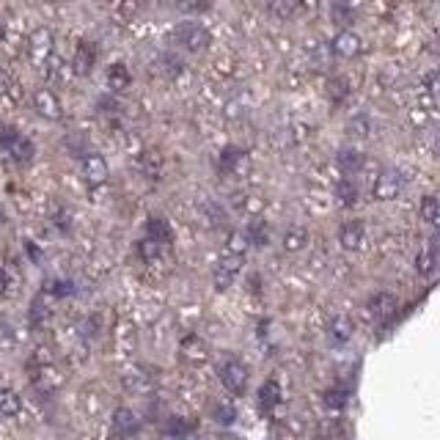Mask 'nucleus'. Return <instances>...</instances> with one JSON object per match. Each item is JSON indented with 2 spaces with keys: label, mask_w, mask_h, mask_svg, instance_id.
<instances>
[{
  "label": "nucleus",
  "mask_w": 440,
  "mask_h": 440,
  "mask_svg": "<svg viewBox=\"0 0 440 440\" xmlns=\"http://www.w3.org/2000/svg\"><path fill=\"white\" fill-rule=\"evenodd\" d=\"M174 39L179 42V47H184V50L193 52V55L207 52L210 44H212L210 31H207L201 22H196V20H184V22H179V25L174 28Z\"/></svg>",
  "instance_id": "f257e3e1"
},
{
  "label": "nucleus",
  "mask_w": 440,
  "mask_h": 440,
  "mask_svg": "<svg viewBox=\"0 0 440 440\" xmlns=\"http://www.w3.org/2000/svg\"><path fill=\"white\" fill-rule=\"evenodd\" d=\"M218 377L223 383V388L231 391V394H245V388H248V366L242 360H237V358H228L220 366Z\"/></svg>",
  "instance_id": "f03ea898"
},
{
  "label": "nucleus",
  "mask_w": 440,
  "mask_h": 440,
  "mask_svg": "<svg viewBox=\"0 0 440 440\" xmlns=\"http://www.w3.org/2000/svg\"><path fill=\"white\" fill-rule=\"evenodd\" d=\"M242 264H245V256H231V254H223V256H220L218 267H215V275H212V284H215L218 292H226V289L234 284V278L240 275Z\"/></svg>",
  "instance_id": "7ed1b4c3"
},
{
  "label": "nucleus",
  "mask_w": 440,
  "mask_h": 440,
  "mask_svg": "<svg viewBox=\"0 0 440 440\" xmlns=\"http://www.w3.org/2000/svg\"><path fill=\"white\" fill-rule=\"evenodd\" d=\"M402 174L394 171V168H386L383 174L374 179V184H372V196L377 198V201H394L396 196L402 193Z\"/></svg>",
  "instance_id": "20e7f679"
},
{
  "label": "nucleus",
  "mask_w": 440,
  "mask_h": 440,
  "mask_svg": "<svg viewBox=\"0 0 440 440\" xmlns=\"http://www.w3.org/2000/svg\"><path fill=\"white\" fill-rule=\"evenodd\" d=\"M330 50H333V55H339V58H358V55L363 52V39H360L355 31L344 28V31H339V34L333 36Z\"/></svg>",
  "instance_id": "39448f33"
},
{
  "label": "nucleus",
  "mask_w": 440,
  "mask_h": 440,
  "mask_svg": "<svg viewBox=\"0 0 440 440\" xmlns=\"http://www.w3.org/2000/svg\"><path fill=\"white\" fill-rule=\"evenodd\" d=\"M83 176H86V182L91 184V187L105 184V182H108V176H110L108 160H105L99 152H88L86 157H83Z\"/></svg>",
  "instance_id": "423d86ee"
},
{
  "label": "nucleus",
  "mask_w": 440,
  "mask_h": 440,
  "mask_svg": "<svg viewBox=\"0 0 440 440\" xmlns=\"http://www.w3.org/2000/svg\"><path fill=\"white\" fill-rule=\"evenodd\" d=\"M34 108H36V113L47 119V122H58L61 116H64V108H61V99L50 91V88H39L36 94H34Z\"/></svg>",
  "instance_id": "0eeeda50"
},
{
  "label": "nucleus",
  "mask_w": 440,
  "mask_h": 440,
  "mask_svg": "<svg viewBox=\"0 0 440 440\" xmlns=\"http://www.w3.org/2000/svg\"><path fill=\"white\" fill-rule=\"evenodd\" d=\"M52 31L50 28H36L34 34H31V39H28V55L36 61V64H44L50 55H52Z\"/></svg>",
  "instance_id": "6e6552de"
},
{
  "label": "nucleus",
  "mask_w": 440,
  "mask_h": 440,
  "mask_svg": "<svg viewBox=\"0 0 440 440\" xmlns=\"http://www.w3.org/2000/svg\"><path fill=\"white\" fill-rule=\"evenodd\" d=\"M110 424H113V432H116L119 438H132V435L140 432V418L132 413L130 407H116Z\"/></svg>",
  "instance_id": "1a4fd4ad"
},
{
  "label": "nucleus",
  "mask_w": 440,
  "mask_h": 440,
  "mask_svg": "<svg viewBox=\"0 0 440 440\" xmlns=\"http://www.w3.org/2000/svg\"><path fill=\"white\" fill-rule=\"evenodd\" d=\"M399 300H396L394 292H374L369 300H366V311L372 319H388L396 311Z\"/></svg>",
  "instance_id": "9d476101"
},
{
  "label": "nucleus",
  "mask_w": 440,
  "mask_h": 440,
  "mask_svg": "<svg viewBox=\"0 0 440 440\" xmlns=\"http://www.w3.org/2000/svg\"><path fill=\"white\" fill-rule=\"evenodd\" d=\"M363 240H366V231H363V223L360 220H347L342 223L339 228V242L344 251H360L363 248Z\"/></svg>",
  "instance_id": "9b49d317"
},
{
  "label": "nucleus",
  "mask_w": 440,
  "mask_h": 440,
  "mask_svg": "<svg viewBox=\"0 0 440 440\" xmlns=\"http://www.w3.org/2000/svg\"><path fill=\"white\" fill-rule=\"evenodd\" d=\"M179 352H182V358H184L187 363H204V360L210 358V347H207L204 339H198V336H184L182 344H179Z\"/></svg>",
  "instance_id": "f8f14e48"
},
{
  "label": "nucleus",
  "mask_w": 440,
  "mask_h": 440,
  "mask_svg": "<svg viewBox=\"0 0 440 440\" xmlns=\"http://www.w3.org/2000/svg\"><path fill=\"white\" fill-rule=\"evenodd\" d=\"M94 64H96V47H94L91 42H80L78 44V50H75V58H72V69H75V75L86 78L88 72L94 69Z\"/></svg>",
  "instance_id": "ddd939ff"
},
{
  "label": "nucleus",
  "mask_w": 440,
  "mask_h": 440,
  "mask_svg": "<svg viewBox=\"0 0 440 440\" xmlns=\"http://www.w3.org/2000/svg\"><path fill=\"white\" fill-rule=\"evenodd\" d=\"M132 83V72L124 66V64H110L108 66V72H105V86L110 88L113 94H122V91H127Z\"/></svg>",
  "instance_id": "4468645a"
},
{
  "label": "nucleus",
  "mask_w": 440,
  "mask_h": 440,
  "mask_svg": "<svg viewBox=\"0 0 440 440\" xmlns=\"http://www.w3.org/2000/svg\"><path fill=\"white\" fill-rule=\"evenodd\" d=\"M352 319L350 316H344V314H339V316H333L330 319V328H328V339H330V344H336V347H344L347 342L352 339Z\"/></svg>",
  "instance_id": "2eb2a0df"
},
{
  "label": "nucleus",
  "mask_w": 440,
  "mask_h": 440,
  "mask_svg": "<svg viewBox=\"0 0 440 440\" xmlns=\"http://www.w3.org/2000/svg\"><path fill=\"white\" fill-rule=\"evenodd\" d=\"M146 237L154 240L157 245H171L174 242V228L168 226V220L154 215V218L146 220Z\"/></svg>",
  "instance_id": "dca6fc26"
},
{
  "label": "nucleus",
  "mask_w": 440,
  "mask_h": 440,
  "mask_svg": "<svg viewBox=\"0 0 440 440\" xmlns=\"http://www.w3.org/2000/svg\"><path fill=\"white\" fill-rule=\"evenodd\" d=\"M245 160V149L240 146H226L218 154V171L220 174H234Z\"/></svg>",
  "instance_id": "f3484780"
},
{
  "label": "nucleus",
  "mask_w": 440,
  "mask_h": 440,
  "mask_svg": "<svg viewBox=\"0 0 440 440\" xmlns=\"http://www.w3.org/2000/svg\"><path fill=\"white\" fill-rule=\"evenodd\" d=\"M245 242L254 245V248H264L270 242V223L262 218L251 220L248 228H245Z\"/></svg>",
  "instance_id": "a211bd4d"
},
{
  "label": "nucleus",
  "mask_w": 440,
  "mask_h": 440,
  "mask_svg": "<svg viewBox=\"0 0 440 440\" xmlns=\"http://www.w3.org/2000/svg\"><path fill=\"white\" fill-rule=\"evenodd\" d=\"M281 386H278V380H264L262 388H259V407H262L264 413H270L272 407H278L281 404Z\"/></svg>",
  "instance_id": "6ab92c4d"
},
{
  "label": "nucleus",
  "mask_w": 440,
  "mask_h": 440,
  "mask_svg": "<svg viewBox=\"0 0 440 440\" xmlns=\"http://www.w3.org/2000/svg\"><path fill=\"white\" fill-rule=\"evenodd\" d=\"M22 413V399L14 388H0V416L3 418H17Z\"/></svg>",
  "instance_id": "aec40b11"
},
{
  "label": "nucleus",
  "mask_w": 440,
  "mask_h": 440,
  "mask_svg": "<svg viewBox=\"0 0 440 440\" xmlns=\"http://www.w3.org/2000/svg\"><path fill=\"white\" fill-rule=\"evenodd\" d=\"M435 270H438V248L432 242L430 248L418 251V256H416V272L424 275V278H430V275H435Z\"/></svg>",
  "instance_id": "412c9836"
},
{
  "label": "nucleus",
  "mask_w": 440,
  "mask_h": 440,
  "mask_svg": "<svg viewBox=\"0 0 440 440\" xmlns=\"http://www.w3.org/2000/svg\"><path fill=\"white\" fill-rule=\"evenodd\" d=\"M308 245V231L303 226H292L284 231V251L286 254H300Z\"/></svg>",
  "instance_id": "4be33fe9"
},
{
  "label": "nucleus",
  "mask_w": 440,
  "mask_h": 440,
  "mask_svg": "<svg viewBox=\"0 0 440 440\" xmlns=\"http://www.w3.org/2000/svg\"><path fill=\"white\" fill-rule=\"evenodd\" d=\"M8 154H11L17 163H31V160H34V154H36V146H34V140H31V138L17 135V140L8 146Z\"/></svg>",
  "instance_id": "5701e85b"
},
{
  "label": "nucleus",
  "mask_w": 440,
  "mask_h": 440,
  "mask_svg": "<svg viewBox=\"0 0 440 440\" xmlns=\"http://www.w3.org/2000/svg\"><path fill=\"white\" fill-rule=\"evenodd\" d=\"M336 160H339V168H342L344 174H355V171H360V166H363V154H360L358 149H352V146L339 149Z\"/></svg>",
  "instance_id": "b1692460"
},
{
  "label": "nucleus",
  "mask_w": 440,
  "mask_h": 440,
  "mask_svg": "<svg viewBox=\"0 0 440 440\" xmlns=\"http://www.w3.org/2000/svg\"><path fill=\"white\" fill-rule=\"evenodd\" d=\"M347 135L352 140H366L372 135V119L366 113H355L350 122H347Z\"/></svg>",
  "instance_id": "393cba45"
},
{
  "label": "nucleus",
  "mask_w": 440,
  "mask_h": 440,
  "mask_svg": "<svg viewBox=\"0 0 440 440\" xmlns=\"http://www.w3.org/2000/svg\"><path fill=\"white\" fill-rule=\"evenodd\" d=\"M418 218L430 226H438L440 223V201L435 196H424L421 204H418Z\"/></svg>",
  "instance_id": "a878e982"
},
{
  "label": "nucleus",
  "mask_w": 440,
  "mask_h": 440,
  "mask_svg": "<svg viewBox=\"0 0 440 440\" xmlns=\"http://www.w3.org/2000/svg\"><path fill=\"white\" fill-rule=\"evenodd\" d=\"M201 212H204V218H207V226H210V228H218V226H226V223H228V212L220 207L218 201H204Z\"/></svg>",
  "instance_id": "bb28decb"
},
{
  "label": "nucleus",
  "mask_w": 440,
  "mask_h": 440,
  "mask_svg": "<svg viewBox=\"0 0 440 440\" xmlns=\"http://www.w3.org/2000/svg\"><path fill=\"white\" fill-rule=\"evenodd\" d=\"M336 198H339L342 207H352V204L358 201V187H355V182H350V179L336 182Z\"/></svg>",
  "instance_id": "cd10ccee"
},
{
  "label": "nucleus",
  "mask_w": 440,
  "mask_h": 440,
  "mask_svg": "<svg viewBox=\"0 0 440 440\" xmlns=\"http://www.w3.org/2000/svg\"><path fill=\"white\" fill-rule=\"evenodd\" d=\"M212 418H215V424H220V427H231L237 421V410H234V404L220 402V404L212 407Z\"/></svg>",
  "instance_id": "c85d7f7f"
},
{
  "label": "nucleus",
  "mask_w": 440,
  "mask_h": 440,
  "mask_svg": "<svg viewBox=\"0 0 440 440\" xmlns=\"http://www.w3.org/2000/svg\"><path fill=\"white\" fill-rule=\"evenodd\" d=\"M160 248H163V245H157L154 240H149V237H146V240H140V242H138V256H140L146 264H154L157 259H160Z\"/></svg>",
  "instance_id": "c756f323"
},
{
  "label": "nucleus",
  "mask_w": 440,
  "mask_h": 440,
  "mask_svg": "<svg viewBox=\"0 0 440 440\" xmlns=\"http://www.w3.org/2000/svg\"><path fill=\"white\" fill-rule=\"evenodd\" d=\"M352 17H355V14H352V8L347 6V3H342V0H339V3H333V8H330V20H333L336 25L347 28V25L352 22Z\"/></svg>",
  "instance_id": "7c9ffc66"
},
{
  "label": "nucleus",
  "mask_w": 440,
  "mask_h": 440,
  "mask_svg": "<svg viewBox=\"0 0 440 440\" xmlns=\"http://www.w3.org/2000/svg\"><path fill=\"white\" fill-rule=\"evenodd\" d=\"M347 399H350V391H347V388H328V391H325V404H328L330 410H342V407L347 404Z\"/></svg>",
  "instance_id": "2f4dec72"
},
{
  "label": "nucleus",
  "mask_w": 440,
  "mask_h": 440,
  "mask_svg": "<svg viewBox=\"0 0 440 440\" xmlns=\"http://www.w3.org/2000/svg\"><path fill=\"white\" fill-rule=\"evenodd\" d=\"M47 292L55 295V298H69V295H75V284H72V281H61V278H55V281L47 284Z\"/></svg>",
  "instance_id": "473e14b6"
},
{
  "label": "nucleus",
  "mask_w": 440,
  "mask_h": 440,
  "mask_svg": "<svg viewBox=\"0 0 440 440\" xmlns=\"http://www.w3.org/2000/svg\"><path fill=\"white\" fill-rule=\"evenodd\" d=\"M347 94H350V83H347L344 78H333V80L328 83V96H330V99L342 102Z\"/></svg>",
  "instance_id": "72a5a7b5"
},
{
  "label": "nucleus",
  "mask_w": 440,
  "mask_h": 440,
  "mask_svg": "<svg viewBox=\"0 0 440 440\" xmlns=\"http://www.w3.org/2000/svg\"><path fill=\"white\" fill-rule=\"evenodd\" d=\"M166 432H168V435H174V438H187V435L193 432V424H190V421H184V418H174V421L166 427Z\"/></svg>",
  "instance_id": "f704fd0d"
},
{
  "label": "nucleus",
  "mask_w": 440,
  "mask_h": 440,
  "mask_svg": "<svg viewBox=\"0 0 440 440\" xmlns=\"http://www.w3.org/2000/svg\"><path fill=\"white\" fill-rule=\"evenodd\" d=\"M17 135H20L17 130H11V127H3V130H0V149H6V152H8V146L17 140Z\"/></svg>",
  "instance_id": "c9c22d12"
},
{
  "label": "nucleus",
  "mask_w": 440,
  "mask_h": 440,
  "mask_svg": "<svg viewBox=\"0 0 440 440\" xmlns=\"http://www.w3.org/2000/svg\"><path fill=\"white\" fill-rule=\"evenodd\" d=\"M410 122H413L416 127H424V124H430V116H427V110H413V113H410Z\"/></svg>",
  "instance_id": "e433bc0d"
},
{
  "label": "nucleus",
  "mask_w": 440,
  "mask_h": 440,
  "mask_svg": "<svg viewBox=\"0 0 440 440\" xmlns=\"http://www.w3.org/2000/svg\"><path fill=\"white\" fill-rule=\"evenodd\" d=\"M8 292V272L0 267V295H6Z\"/></svg>",
  "instance_id": "4c0bfd02"
},
{
  "label": "nucleus",
  "mask_w": 440,
  "mask_h": 440,
  "mask_svg": "<svg viewBox=\"0 0 440 440\" xmlns=\"http://www.w3.org/2000/svg\"><path fill=\"white\" fill-rule=\"evenodd\" d=\"M3 36H6V28H3V22H0V42H3Z\"/></svg>",
  "instance_id": "58836bf2"
},
{
  "label": "nucleus",
  "mask_w": 440,
  "mask_h": 440,
  "mask_svg": "<svg viewBox=\"0 0 440 440\" xmlns=\"http://www.w3.org/2000/svg\"><path fill=\"white\" fill-rule=\"evenodd\" d=\"M0 223H3V210H0Z\"/></svg>",
  "instance_id": "ea45409f"
},
{
  "label": "nucleus",
  "mask_w": 440,
  "mask_h": 440,
  "mask_svg": "<svg viewBox=\"0 0 440 440\" xmlns=\"http://www.w3.org/2000/svg\"><path fill=\"white\" fill-rule=\"evenodd\" d=\"M204 440H220V438H204Z\"/></svg>",
  "instance_id": "a19ab883"
}]
</instances>
